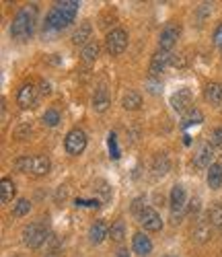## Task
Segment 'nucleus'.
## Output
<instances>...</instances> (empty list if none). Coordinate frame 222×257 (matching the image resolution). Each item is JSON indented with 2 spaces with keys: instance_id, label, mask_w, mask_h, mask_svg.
Returning a JSON list of instances; mask_svg holds the SVG:
<instances>
[{
  "instance_id": "6e6552de",
  "label": "nucleus",
  "mask_w": 222,
  "mask_h": 257,
  "mask_svg": "<svg viewBox=\"0 0 222 257\" xmlns=\"http://www.w3.org/2000/svg\"><path fill=\"white\" fill-rule=\"evenodd\" d=\"M50 159L43 157V155H35V157H29V173L35 175V177H43L50 173Z\"/></svg>"
},
{
  "instance_id": "bb28decb",
  "label": "nucleus",
  "mask_w": 222,
  "mask_h": 257,
  "mask_svg": "<svg viewBox=\"0 0 222 257\" xmlns=\"http://www.w3.org/2000/svg\"><path fill=\"white\" fill-rule=\"evenodd\" d=\"M31 210V202L29 200H19L13 208V216H25V214H29Z\"/></svg>"
},
{
  "instance_id": "72a5a7b5",
  "label": "nucleus",
  "mask_w": 222,
  "mask_h": 257,
  "mask_svg": "<svg viewBox=\"0 0 222 257\" xmlns=\"http://www.w3.org/2000/svg\"><path fill=\"white\" fill-rule=\"evenodd\" d=\"M199 210V198H191V202H189V212L193 214V212H197Z\"/></svg>"
},
{
  "instance_id": "4be33fe9",
  "label": "nucleus",
  "mask_w": 222,
  "mask_h": 257,
  "mask_svg": "<svg viewBox=\"0 0 222 257\" xmlns=\"http://www.w3.org/2000/svg\"><path fill=\"white\" fill-rule=\"evenodd\" d=\"M91 33H93L91 23H80V27L72 35V41H74V44H84L86 39H91Z\"/></svg>"
},
{
  "instance_id": "6ab92c4d",
  "label": "nucleus",
  "mask_w": 222,
  "mask_h": 257,
  "mask_svg": "<svg viewBox=\"0 0 222 257\" xmlns=\"http://www.w3.org/2000/svg\"><path fill=\"white\" fill-rule=\"evenodd\" d=\"M122 105H124V109H130V111H134V109H140V105H142V97L140 93L136 91H128L122 99Z\"/></svg>"
},
{
  "instance_id": "9d476101",
  "label": "nucleus",
  "mask_w": 222,
  "mask_h": 257,
  "mask_svg": "<svg viewBox=\"0 0 222 257\" xmlns=\"http://www.w3.org/2000/svg\"><path fill=\"white\" fill-rule=\"evenodd\" d=\"M171 64V56H169V52H163V50H159L157 54L152 56V60H150V74L152 76H159L161 72H165V68Z\"/></svg>"
},
{
  "instance_id": "412c9836",
  "label": "nucleus",
  "mask_w": 222,
  "mask_h": 257,
  "mask_svg": "<svg viewBox=\"0 0 222 257\" xmlns=\"http://www.w3.org/2000/svg\"><path fill=\"white\" fill-rule=\"evenodd\" d=\"M0 191H3V196H0L3 204H9L15 198V183H13V179L5 177L3 181H0Z\"/></svg>"
},
{
  "instance_id": "c85d7f7f",
  "label": "nucleus",
  "mask_w": 222,
  "mask_h": 257,
  "mask_svg": "<svg viewBox=\"0 0 222 257\" xmlns=\"http://www.w3.org/2000/svg\"><path fill=\"white\" fill-rule=\"evenodd\" d=\"M204 119V115H202V111L199 109H193V111H189L187 115H185V121H183V125H191V123H199Z\"/></svg>"
},
{
  "instance_id": "7ed1b4c3",
  "label": "nucleus",
  "mask_w": 222,
  "mask_h": 257,
  "mask_svg": "<svg viewBox=\"0 0 222 257\" xmlns=\"http://www.w3.org/2000/svg\"><path fill=\"white\" fill-rule=\"evenodd\" d=\"M48 239H50V234H48L46 226H43L41 222H33V224H29V226H25V230H23V241H25V245L31 247V249L41 247Z\"/></svg>"
},
{
  "instance_id": "c9c22d12",
  "label": "nucleus",
  "mask_w": 222,
  "mask_h": 257,
  "mask_svg": "<svg viewBox=\"0 0 222 257\" xmlns=\"http://www.w3.org/2000/svg\"><path fill=\"white\" fill-rule=\"evenodd\" d=\"M118 257H130V253L126 249H122V251H118Z\"/></svg>"
},
{
  "instance_id": "ddd939ff",
  "label": "nucleus",
  "mask_w": 222,
  "mask_h": 257,
  "mask_svg": "<svg viewBox=\"0 0 222 257\" xmlns=\"http://www.w3.org/2000/svg\"><path fill=\"white\" fill-rule=\"evenodd\" d=\"M212 157H214V153H212V144H204V146H199V151L195 153V157H193V165L195 167H199V169H210L212 165Z\"/></svg>"
},
{
  "instance_id": "473e14b6",
  "label": "nucleus",
  "mask_w": 222,
  "mask_h": 257,
  "mask_svg": "<svg viewBox=\"0 0 222 257\" xmlns=\"http://www.w3.org/2000/svg\"><path fill=\"white\" fill-rule=\"evenodd\" d=\"M214 44L222 50V23L216 27V31H214Z\"/></svg>"
},
{
  "instance_id": "2eb2a0df",
  "label": "nucleus",
  "mask_w": 222,
  "mask_h": 257,
  "mask_svg": "<svg viewBox=\"0 0 222 257\" xmlns=\"http://www.w3.org/2000/svg\"><path fill=\"white\" fill-rule=\"evenodd\" d=\"M132 247H134V251L138 255H142V257L150 255V251H152V243H150V239L146 237L144 232H136L134 234V239H132Z\"/></svg>"
},
{
  "instance_id": "0eeeda50",
  "label": "nucleus",
  "mask_w": 222,
  "mask_h": 257,
  "mask_svg": "<svg viewBox=\"0 0 222 257\" xmlns=\"http://www.w3.org/2000/svg\"><path fill=\"white\" fill-rule=\"evenodd\" d=\"M179 33H181V27H179V25H177V23H169V25L163 29V33H161L159 50L169 52V50L177 44V37H179Z\"/></svg>"
},
{
  "instance_id": "423d86ee",
  "label": "nucleus",
  "mask_w": 222,
  "mask_h": 257,
  "mask_svg": "<svg viewBox=\"0 0 222 257\" xmlns=\"http://www.w3.org/2000/svg\"><path fill=\"white\" fill-rule=\"evenodd\" d=\"M138 222H140L146 230H150V232H157V230L163 228V220H161V216H159V212L152 210V208H144V210L138 214Z\"/></svg>"
},
{
  "instance_id": "4468645a",
  "label": "nucleus",
  "mask_w": 222,
  "mask_h": 257,
  "mask_svg": "<svg viewBox=\"0 0 222 257\" xmlns=\"http://www.w3.org/2000/svg\"><path fill=\"white\" fill-rule=\"evenodd\" d=\"M185 206V189L183 185H175L171 189V210H173V218L183 210Z\"/></svg>"
},
{
  "instance_id": "f8f14e48",
  "label": "nucleus",
  "mask_w": 222,
  "mask_h": 257,
  "mask_svg": "<svg viewBox=\"0 0 222 257\" xmlns=\"http://www.w3.org/2000/svg\"><path fill=\"white\" fill-rule=\"evenodd\" d=\"M105 237H109V226L103 220H95L88 228V239H91V243L99 245L105 241Z\"/></svg>"
},
{
  "instance_id": "e433bc0d",
  "label": "nucleus",
  "mask_w": 222,
  "mask_h": 257,
  "mask_svg": "<svg viewBox=\"0 0 222 257\" xmlns=\"http://www.w3.org/2000/svg\"><path fill=\"white\" fill-rule=\"evenodd\" d=\"M46 257H58V255H56V253H48Z\"/></svg>"
},
{
  "instance_id": "a878e982",
  "label": "nucleus",
  "mask_w": 222,
  "mask_h": 257,
  "mask_svg": "<svg viewBox=\"0 0 222 257\" xmlns=\"http://www.w3.org/2000/svg\"><path fill=\"white\" fill-rule=\"evenodd\" d=\"M154 171H157V175H165L169 171V159L167 155H159L154 159Z\"/></svg>"
},
{
  "instance_id": "20e7f679",
  "label": "nucleus",
  "mask_w": 222,
  "mask_h": 257,
  "mask_svg": "<svg viewBox=\"0 0 222 257\" xmlns=\"http://www.w3.org/2000/svg\"><path fill=\"white\" fill-rule=\"evenodd\" d=\"M64 146H66V153L72 155V157L82 155V151L86 148V134L80 130V127H74V130H70L68 136H66Z\"/></svg>"
},
{
  "instance_id": "b1692460",
  "label": "nucleus",
  "mask_w": 222,
  "mask_h": 257,
  "mask_svg": "<svg viewBox=\"0 0 222 257\" xmlns=\"http://www.w3.org/2000/svg\"><path fill=\"white\" fill-rule=\"evenodd\" d=\"M82 58H84L86 62H95V60L99 58V44H97V41H88V44L84 46Z\"/></svg>"
},
{
  "instance_id": "c756f323",
  "label": "nucleus",
  "mask_w": 222,
  "mask_h": 257,
  "mask_svg": "<svg viewBox=\"0 0 222 257\" xmlns=\"http://www.w3.org/2000/svg\"><path fill=\"white\" fill-rule=\"evenodd\" d=\"M210 144L212 146H222V125L214 127V130L210 132Z\"/></svg>"
},
{
  "instance_id": "39448f33",
  "label": "nucleus",
  "mask_w": 222,
  "mask_h": 257,
  "mask_svg": "<svg viewBox=\"0 0 222 257\" xmlns=\"http://www.w3.org/2000/svg\"><path fill=\"white\" fill-rule=\"evenodd\" d=\"M105 46H107V52L111 56H120L124 54V50L128 48V33L124 29H114L107 39H105Z\"/></svg>"
},
{
  "instance_id": "f03ea898",
  "label": "nucleus",
  "mask_w": 222,
  "mask_h": 257,
  "mask_svg": "<svg viewBox=\"0 0 222 257\" xmlns=\"http://www.w3.org/2000/svg\"><path fill=\"white\" fill-rule=\"evenodd\" d=\"M35 21H37V7L35 5H29L25 9H21L19 15L15 17V21H13V25H11V35L17 37V39L29 37L33 33Z\"/></svg>"
},
{
  "instance_id": "1a4fd4ad",
  "label": "nucleus",
  "mask_w": 222,
  "mask_h": 257,
  "mask_svg": "<svg viewBox=\"0 0 222 257\" xmlns=\"http://www.w3.org/2000/svg\"><path fill=\"white\" fill-rule=\"evenodd\" d=\"M35 101H37V91H35V87H33V84H23V87H21V91H19V95H17L19 107H21V109H29V107L35 105Z\"/></svg>"
},
{
  "instance_id": "5701e85b",
  "label": "nucleus",
  "mask_w": 222,
  "mask_h": 257,
  "mask_svg": "<svg viewBox=\"0 0 222 257\" xmlns=\"http://www.w3.org/2000/svg\"><path fill=\"white\" fill-rule=\"evenodd\" d=\"M109 237H111V241H116V243L124 241V237H126V224H124V220H116L114 224H111Z\"/></svg>"
},
{
  "instance_id": "393cba45",
  "label": "nucleus",
  "mask_w": 222,
  "mask_h": 257,
  "mask_svg": "<svg viewBox=\"0 0 222 257\" xmlns=\"http://www.w3.org/2000/svg\"><path fill=\"white\" fill-rule=\"evenodd\" d=\"M208 218L214 226H222V204H214L210 208V214H208Z\"/></svg>"
},
{
  "instance_id": "dca6fc26",
  "label": "nucleus",
  "mask_w": 222,
  "mask_h": 257,
  "mask_svg": "<svg viewBox=\"0 0 222 257\" xmlns=\"http://www.w3.org/2000/svg\"><path fill=\"white\" fill-rule=\"evenodd\" d=\"M109 105H111V97H109V93H107V89H97L95 91V97H93V109L97 111V113H103V111H107L109 109Z\"/></svg>"
},
{
  "instance_id": "7c9ffc66",
  "label": "nucleus",
  "mask_w": 222,
  "mask_h": 257,
  "mask_svg": "<svg viewBox=\"0 0 222 257\" xmlns=\"http://www.w3.org/2000/svg\"><path fill=\"white\" fill-rule=\"evenodd\" d=\"M97 191H99V194H103V200H109L111 198V189H109V185L105 183V181H97Z\"/></svg>"
},
{
  "instance_id": "f257e3e1",
  "label": "nucleus",
  "mask_w": 222,
  "mask_h": 257,
  "mask_svg": "<svg viewBox=\"0 0 222 257\" xmlns=\"http://www.w3.org/2000/svg\"><path fill=\"white\" fill-rule=\"evenodd\" d=\"M76 13H78V3H74V0H64V3H58L48 15L46 27L52 29V31H60L64 27H68L74 21Z\"/></svg>"
},
{
  "instance_id": "f3484780",
  "label": "nucleus",
  "mask_w": 222,
  "mask_h": 257,
  "mask_svg": "<svg viewBox=\"0 0 222 257\" xmlns=\"http://www.w3.org/2000/svg\"><path fill=\"white\" fill-rule=\"evenodd\" d=\"M204 97L212 105H220L222 103V84L220 82H208L206 89H204Z\"/></svg>"
},
{
  "instance_id": "cd10ccee",
  "label": "nucleus",
  "mask_w": 222,
  "mask_h": 257,
  "mask_svg": "<svg viewBox=\"0 0 222 257\" xmlns=\"http://www.w3.org/2000/svg\"><path fill=\"white\" fill-rule=\"evenodd\" d=\"M43 123H46L48 127H56L58 123H60V113L56 111V109H48L46 113H43Z\"/></svg>"
},
{
  "instance_id": "4c0bfd02",
  "label": "nucleus",
  "mask_w": 222,
  "mask_h": 257,
  "mask_svg": "<svg viewBox=\"0 0 222 257\" xmlns=\"http://www.w3.org/2000/svg\"><path fill=\"white\" fill-rule=\"evenodd\" d=\"M165 257H173V255H165Z\"/></svg>"
},
{
  "instance_id": "a211bd4d",
  "label": "nucleus",
  "mask_w": 222,
  "mask_h": 257,
  "mask_svg": "<svg viewBox=\"0 0 222 257\" xmlns=\"http://www.w3.org/2000/svg\"><path fill=\"white\" fill-rule=\"evenodd\" d=\"M210 224H212L210 220H197V224H195V228H193V237H195V241L206 243V241L212 237Z\"/></svg>"
},
{
  "instance_id": "f704fd0d",
  "label": "nucleus",
  "mask_w": 222,
  "mask_h": 257,
  "mask_svg": "<svg viewBox=\"0 0 222 257\" xmlns=\"http://www.w3.org/2000/svg\"><path fill=\"white\" fill-rule=\"evenodd\" d=\"M41 93H43V95L50 93V84H48V82H41Z\"/></svg>"
},
{
  "instance_id": "2f4dec72",
  "label": "nucleus",
  "mask_w": 222,
  "mask_h": 257,
  "mask_svg": "<svg viewBox=\"0 0 222 257\" xmlns=\"http://www.w3.org/2000/svg\"><path fill=\"white\" fill-rule=\"evenodd\" d=\"M142 202H144V198H138V200H134V204H132V212H134L136 216L144 210V204H142Z\"/></svg>"
},
{
  "instance_id": "aec40b11",
  "label": "nucleus",
  "mask_w": 222,
  "mask_h": 257,
  "mask_svg": "<svg viewBox=\"0 0 222 257\" xmlns=\"http://www.w3.org/2000/svg\"><path fill=\"white\" fill-rule=\"evenodd\" d=\"M208 185L210 189H220L222 185V167L220 165H212L208 171Z\"/></svg>"
},
{
  "instance_id": "9b49d317",
  "label": "nucleus",
  "mask_w": 222,
  "mask_h": 257,
  "mask_svg": "<svg viewBox=\"0 0 222 257\" xmlns=\"http://www.w3.org/2000/svg\"><path fill=\"white\" fill-rule=\"evenodd\" d=\"M191 91L189 89H181V91H177L173 97H171V105H173V109L175 111H179V113H183V111H187V107L191 105Z\"/></svg>"
}]
</instances>
